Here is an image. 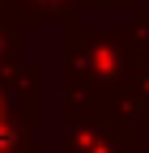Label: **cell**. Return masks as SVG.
<instances>
[{
    "mask_svg": "<svg viewBox=\"0 0 149 153\" xmlns=\"http://www.w3.org/2000/svg\"><path fill=\"white\" fill-rule=\"evenodd\" d=\"M9 140V119H4V106H0V145Z\"/></svg>",
    "mask_w": 149,
    "mask_h": 153,
    "instance_id": "obj_1",
    "label": "cell"
}]
</instances>
